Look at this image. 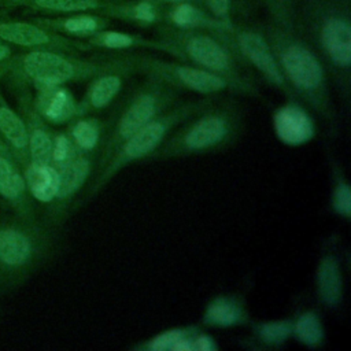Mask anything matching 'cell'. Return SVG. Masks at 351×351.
Segmentation results:
<instances>
[{"label":"cell","instance_id":"obj_26","mask_svg":"<svg viewBox=\"0 0 351 351\" xmlns=\"http://www.w3.org/2000/svg\"><path fill=\"white\" fill-rule=\"evenodd\" d=\"M252 332L258 341L267 347H280L282 346L293 332V319H277L258 322L252 325Z\"/></svg>","mask_w":351,"mask_h":351},{"label":"cell","instance_id":"obj_22","mask_svg":"<svg viewBox=\"0 0 351 351\" xmlns=\"http://www.w3.org/2000/svg\"><path fill=\"white\" fill-rule=\"evenodd\" d=\"M25 180L30 196L41 203L48 204L58 189L59 174L52 165L30 163L25 170Z\"/></svg>","mask_w":351,"mask_h":351},{"label":"cell","instance_id":"obj_4","mask_svg":"<svg viewBox=\"0 0 351 351\" xmlns=\"http://www.w3.org/2000/svg\"><path fill=\"white\" fill-rule=\"evenodd\" d=\"M121 63L99 64L78 59L70 53L48 49H26L12 53L7 75L16 86H48L64 85L71 81H81L99 77L111 71H123Z\"/></svg>","mask_w":351,"mask_h":351},{"label":"cell","instance_id":"obj_31","mask_svg":"<svg viewBox=\"0 0 351 351\" xmlns=\"http://www.w3.org/2000/svg\"><path fill=\"white\" fill-rule=\"evenodd\" d=\"M171 19L177 26H181V27H195V26H200L204 22L203 14L197 8L185 3L174 8L171 14Z\"/></svg>","mask_w":351,"mask_h":351},{"label":"cell","instance_id":"obj_27","mask_svg":"<svg viewBox=\"0 0 351 351\" xmlns=\"http://www.w3.org/2000/svg\"><path fill=\"white\" fill-rule=\"evenodd\" d=\"M332 210L335 214L344 219L351 217V191L350 184L344 178L341 170L336 167L335 170V188L332 192Z\"/></svg>","mask_w":351,"mask_h":351},{"label":"cell","instance_id":"obj_16","mask_svg":"<svg viewBox=\"0 0 351 351\" xmlns=\"http://www.w3.org/2000/svg\"><path fill=\"white\" fill-rule=\"evenodd\" d=\"M319 43L330 64L347 71L351 63V27L341 18H329L321 27Z\"/></svg>","mask_w":351,"mask_h":351},{"label":"cell","instance_id":"obj_39","mask_svg":"<svg viewBox=\"0 0 351 351\" xmlns=\"http://www.w3.org/2000/svg\"><path fill=\"white\" fill-rule=\"evenodd\" d=\"M1 149H5V148H4V145L0 143V151H1Z\"/></svg>","mask_w":351,"mask_h":351},{"label":"cell","instance_id":"obj_30","mask_svg":"<svg viewBox=\"0 0 351 351\" xmlns=\"http://www.w3.org/2000/svg\"><path fill=\"white\" fill-rule=\"evenodd\" d=\"M90 43L103 48H110V49H123L137 44L134 37L126 33H119V32H103V33L97 32L93 36Z\"/></svg>","mask_w":351,"mask_h":351},{"label":"cell","instance_id":"obj_34","mask_svg":"<svg viewBox=\"0 0 351 351\" xmlns=\"http://www.w3.org/2000/svg\"><path fill=\"white\" fill-rule=\"evenodd\" d=\"M211 11L215 15L223 16L228 14V8H229V0H207Z\"/></svg>","mask_w":351,"mask_h":351},{"label":"cell","instance_id":"obj_23","mask_svg":"<svg viewBox=\"0 0 351 351\" xmlns=\"http://www.w3.org/2000/svg\"><path fill=\"white\" fill-rule=\"evenodd\" d=\"M100 5L99 0H0V8L14 10L16 7L48 14H69L93 10Z\"/></svg>","mask_w":351,"mask_h":351},{"label":"cell","instance_id":"obj_19","mask_svg":"<svg viewBox=\"0 0 351 351\" xmlns=\"http://www.w3.org/2000/svg\"><path fill=\"white\" fill-rule=\"evenodd\" d=\"M110 121L92 115L75 117L67 123L66 133L80 154H97L104 143Z\"/></svg>","mask_w":351,"mask_h":351},{"label":"cell","instance_id":"obj_12","mask_svg":"<svg viewBox=\"0 0 351 351\" xmlns=\"http://www.w3.org/2000/svg\"><path fill=\"white\" fill-rule=\"evenodd\" d=\"M0 196L15 210V214L36 217L33 197L30 196L23 169L7 151H0Z\"/></svg>","mask_w":351,"mask_h":351},{"label":"cell","instance_id":"obj_17","mask_svg":"<svg viewBox=\"0 0 351 351\" xmlns=\"http://www.w3.org/2000/svg\"><path fill=\"white\" fill-rule=\"evenodd\" d=\"M277 136L289 145H300L311 140L315 126L310 115L296 104H287L274 114Z\"/></svg>","mask_w":351,"mask_h":351},{"label":"cell","instance_id":"obj_7","mask_svg":"<svg viewBox=\"0 0 351 351\" xmlns=\"http://www.w3.org/2000/svg\"><path fill=\"white\" fill-rule=\"evenodd\" d=\"M97 156V154H80L67 165L56 169L59 174L58 189L43 218L49 226L58 229L75 210L78 193L86 188L95 174Z\"/></svg>","mask_w":351,"mask_h":351},{"label":"cell","instance_id":"obj_6","mask_svg":"<svg viewBox=\"0 0 351 351\" xmlns=\"http://www.w3.org/2000/svg\"><path fill=\"white\" fill-rule=\"evenodd\" d=\"M277 55L285 81L328 125L333 126L335 111L328 97L325 71L318 58L307 47L295 41H280Z\"/></svg>","mask_w":351,"mask_h":351},{"label":"cell","instance_id":"obj_36","mask_svg":"<svg viewBox=\"0 0 351 351\" xmlns=\"http://www.w3.org/2000/svg\"><path fill=\"white\" fill-rule=\"evenodd\" d=\"M11 58V56H10ZM10 58L5 60V62H3L1 64H0V81L7 75V71H8V64H10Z\"/></svg>","mask_w":351,"mask_h":351},{"label":"cell","instance_id":"obj_20","mask_svg":"<svg viewBox=\"0 0 351 351\" xmlns=\"http://www.w3.org/2000/svg\"><path fill=\"white\" fill-rule=\"evenodd\" d=\"M122 74L121 71H111L96 77V80L89 85L85 96L81 101H77V115H92L106 107L115 99L122 88Z\"/></svg>","mask_w":351,"mask_h":351},{"label":"cell","instance_id":"obj_29","mask_svg":"<svg viewBox=\"0 0 351 351\" xmlns=\"http://www.w3.org/2000/svg\"><path fill=\"white\" fill-rule=\"evenodd\" d=\"M192 326L188 328H174V329H169L163 333L156 335L155 337L147 340L145 343H141L138 346H136V350H147V351H174L176 344L189 333Z\"/></svg>","mask_w":351,"mask_h":351},{"label":"cell","instance_id":"obj_1","mask_svg":"<svg viewBox=\"0 0 351 351\" xmlns=\"http://www.w3.org/2000/svg\"><path fill=\"white\" fill-rule=\"evenodd\" d=\"M56 230L37 215L0 218V293L19 288L52 259Z\"/></svg>","mask_w":351,"mask_h":351},{"label":"cell","instance_id":"obj_11","mask_svg":"<svg viewBox=\"0 0 351 351\" xmlns=\"http://www.w3.org/2000/svg\"><path fill=\"white\" fill-rule=\"evenodd\" d=\"M19 114L22 115L27 129V147L30 163L49 165L53 143V130L49 123L38 114L33 103V95L29 86H16Z\"/></svg>","mask_w":351,"mask_h":351},{"label":"cell","instance_id":"obj_21","mask_svg":"<svg viewBox=\"0 0 351 351\" xmlns=\"http://www.w3.org/2000/svg\"><path fill=\"white\" fill-rule=\"evenodd\" d=\"M317 295L328 308H337L343 300V274L337 256L332 252L324 255L318 263Z\"/></svg>","mask_w":351,"mask_h":351},{"label":"cell","instance_id":"obj_18","mask_svg":"<svg viewBox=\"0 0 351 351\" xmlns=\"http://www.w3.org/2000/svg\"><path fill=\"white\" fill-rule=\"evenodd\" d=\"M244 300L236 295H218L211 299L203 313L202 324L210 328H233L250 324Z\"/></svg>","mask_w":351,"mask_h":351},{"label":"cell","instance_id":"obj_10","mask_svg":"<svg viewBox=\"0 0 351 351\" xmlns=\"http://www.w3.org/2000/svg\"><path fill=\"white\" fill-rule=\"evenodd\" d=\"M134 64L141 66L154 77H158L162 81H167L177 86L186 88L203 95H213L232 88V85L221 75L200 67L166 64L154 60H138L134 62Z\"/></svg>","mask_w":351,"mask_h":351},{"label":"cell","instance_id":"obj_14","mask_svg":"<svg viewBox=\"0 0 351 351\" xmlns=\"http://www.w3.org/2000/svg\"><path fill=\"white\" fill-rule=\"evenodd\" d=\"M33 103L38 114L52 125H67L77 115V101L63 85L36 88Z\"/></svg>","mask_w":351,"mask_h":351},{"label":"cell","instance_id":"obj_32","mask_svg":"<svg viewBox=\"0 0 351 351\" xmlns=\"http://www.w3.org/2000/svg\"><path fill=\"white\" fill-rule=\"evenodd\" d=\"M218 348L215 340L206 335V333H202L200 330L196 333L195 336V341H193V351H215Z\"/></svg>","mask_w":351,"mask_h":351},{"label":"cell","instance_id":"obj_24","mask_svg":"<svg viewBox=\"0 0 351 351\" xmlns=\"http://www.w3.org/2000/svg\"><path fill=\"white\" fill-rule=\"evenodd\" d=\"M38 26L51 30L53 33H64L70 36H93L100 29V21L92 15H73L60 19H45V18H33L30 19Z\"/></svg>","mask_w":351,"mask_h":351},{"label":"cell","instance_id":"obj_13","mask_svg":"<svg viewBox=\"0 0 351 351\" xmlns=\"http://www.w3.org/2000/svg\"><path fill=\"white\" fill-rule=\"evenodd\" d=\"M237 47L241 55L274 86L291 95L281 69L266 40L254 32H243L237 36Z\"/></svg>","mask_w":351,"mask_h":351},{"label":"cell","instance_id":"obj_9","mask_svg":"<svg viewBox=\"0 0 351 351\" xmlns=\"http://www.w3.org/2000/svg\"><path fill=\"white\" fill-rule=\"evenodd\" d=\"M0 38L10 45L25 49H48L73 55L86 45L47 30L33 21L12 19L10 15L0 19Z\"/></svg>","mask_w":351,"mask_h":351},{"label":"cell","instance_id":"obj_37","mask_svg":"<svg viewBox=\"0 0 351 351\" xmlns=\"http://www.w3.org/2000/svg\"><path fill=\"white\" fill-rule=\"evenodd\" d=\"M8 15H10V11H8V10H3V8H0V19L5 18V16H8Z\"/></svg>","mask_w":351,"mask_h":351},{"label":"cell","instance_id":"obj_5","mask_svg":"<svg viewBox=\"0 0 351 351\" xmlns=\"http://www.w3.org/2000/svg\"><path fill=\"white\" fill-rule=\"evenodd\" d=\"M176 93L159 82L143 86L133 95L118 114L110 119L104 143L100 148L96 170L101 169L114 151L132 134L173 107Z\"/></svg>","mask_w":351,"mask_h":351},{"label":"cell","instance_id":"obj_2","mask_svg":"<svg viewBox=\"0 0 351 351\" xmlns=\"http://www.w3.org/2000/svg\"><path fill=\"white\" fill-rule=\"evenodd\" d=\"M244 122L239 106L211 103L180 123L148 159L165 160L226 149L241 136Z\"/></svg>","mask_w":351,"mask_h":351},{"label":"cell","instance_id":"obj_33","mask_svg":"<svg viewBox=\"0 0 351 351\" xmlns=\"http://www.w3.org/2000/svg\"><path fill=\"white\" fill-rule=\"evenodd\" d=\"M133 14H134V18L141 22H152L155 19V10L148 1L138 3Z\"/></svg>","mask_w":351,"mask_h":351},{"label":"cell","instance_id":"obj_15","mask_svg":"<svg viewBox=\"0 0 351 351\" xmlns=\"http://www.w3.org/2000/svg\"><path fill=\"white\" fill-rule=\"evenodd\" d=\"M0 143L25 170L30 165L27 147V129L19 112H16L0 92Z\"/></svg>","mask_w":351,"mask_h":351},{"label":"cell","instance_id":"obj_8","mask_svg":"<svg viewBox=\"0 0 351 351\" xmlns=\"http://www.w3.org/2000/svg\"><path fill=\"white\" fill-rule=\"evenodd\" d=\"M181 45L184 53L196 64V67L221 75L232 85V88L243 92L251 90V88L244 84V80L239 77L230 52L215 38L204 34H195L184 38Z\"/></svg>","mask_w":351,"mask_h":351},{"label":"cell","instance_id":"obj_38","mask_svg":"<svg viewBox=\"0 0 351 351\" xmlns=\"http://www.w3.org/2000/svg\"><path fill=\"white\" fill-rule=\"evenodd\" d=\"M165 1H171V3H180V1H185V0H165Z\"/></svg>","mask_w":351,"mask_h":351},{"label":"cell","instance_id":"obj_28","mask_svg":"<svg viewBox=\"0 0 351 351\" xmlns=\"http://www.w3.org/2000/svg\"><path fill=\"white\" fill-rule=\"evenodd\" d=\"M77 155H80V152L77 151L66 130L55 132L49 165H52L55 169H59L71 162Z\"/></svg>","mask_w":351,"mask_h":351},{"label":"cell","instance_id":"obj_25","mask_svg":"<svg viewBox=\"0 0 351 351\" xmlns=\"http://www.w3.org/2000/svg\"><path fill=\"white\" fill-rule=\"evenodd\" d=\"M295 339L310 348H317L324 343L325 332L319 315L314 310L304 311L296 319H293Z\"/></svg>","mask_w":351,"mask_h":351},{"label":"cell","instance_id":"obj_3","mask_svg":"<svg viewBox=\"0 0 351 351\" xmlns=\"http://www.w3.org/2000/svg\"><path fill=\"white\" fill-rule=\"evenodd\" d=\"M211 103L213 100L204 99L170 107L158 118L126 138L114 151L107 163L93 174L92 181L88 182L82 197H80V202L75 204V210L77 207L92 200L121 170L134 162L148 159L180 123H182L193 114L204 110Z\"/></svg>","mask_w":351,"mask_h":351},{"label":"cell","instance_id":"obj_35","mask_svg":"<svg viewBox=\"0 0 351 351\" xmlns=\"http://www.w3.org/2000/svg\"><path fill=\"white\" fill-rule=\"evenodd\" d=\"M11 55H12V51H11L10 44H7L5 41H3V40L0 38V64H1L3 62H5Z\"/></svg>","mask_w":351,"mask_h":351}]
</instances>
